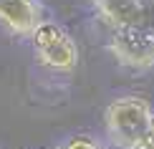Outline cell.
Masks as SVG:
<instances>
[{
	"instance_id": "6da1fadb",
	"label": "cell",
	"mask_w": 154,
	"mask_h": 149,
	"mask_svg": "<svg viewBox=\"0 0 154 149\" xmlns=\"http://www.w3.org/2000/svg\"><path fill=\"white\" fill-rule=\"evenodd\" d=\"M152 116L154 111L144 96H121L111 101L104 114L106 134L111 144L119 149H137V144L149 132Z\"/></svg>"
},
{
	"instance_id": "7a4b0ae2",
	"label": "cell",
	"mask_w": 154,
	"mask_h": 149,
	"mask_svg": "<svg viewBox=\"0 0 154 149\" xmlns=\"http://www.w3.org/2000/svg\"><path fill=\"white\" fill-rule=\"evenodd\" d=\"M109 51L124 68L131 71L154 68V25L114 28L111 38H109Z\"/></svg>"
},
{
	"instance_id": "3957f363",
	"label": "cell",
	"mask_w": 154,
	"mask_h": 149,
	"mask_svg": "<svg viewBox=\"0 0 154 149\" xmlns=\"http://www.w3.org/2000/svg\"><path fill=\"white\" fill-rule=\"evenodd\" d=\"M35 48L38 61L46 68L61 71V73H68L79 66V48H76L73 38L61 28L58 23L53 20H43L30 36Z\"/></svg>"
},
{
	"instance_id": "277c9868",
	"label": "cell",
	"mask_w": 154,
	"mask_h": 149,
	"mask_svg": "<svg viewBox=\"0 0 154 149\" xmlns=\"http://www.w3.org/2000/svg\"><path fill=\"white\" fill-rule=\"evenodd\" d=\"M99 18L114 28L154 25V0H91Z\"/></svg>"
},
{
	"instance_id": "5b68a950",
	"label": "cell",
	"mask_w": 154,
	"mask_h": 149,
	"mask_svg": "<svg viewBox=\"0 0 154 149\" xmlns=\"http://www.w3.org/2000/svg\"><path fill=\"white\" fill-rule=\"evenodd\" d=\"M41 23L43 15L38 0H0V25H5L10 33L30 38Z\"/></svg>"
},
{
	"instance_id": "8992f818",
	"label": "cell",
	"mask_w": 154,
	"mask_h": 149,
	"mask_svg": "<svg viewBox=\"0 0 154 149\" xmlns=\"http://www.w3.org/2000/svg\"><path fill=\"white\" fill-rule=\"evenodd\" d=\"M61 149H104V147H101L96 139H91V137H73V139H68Z\"/></svg>"
},
{
	"instance_id": "52a82bcc",
	"label": "cell",
	"mask_w": 154,
	"mask_h": 149,
	"mask_svg": "<svg viewBox=\"0 0 154 149\" xmlns=\"http://www.w3.org/2000/svg\"><path fill=\"white\" fill-rule=\"evenodd\" d=\"M137 149H154V116H152V124H149V132H146V137L137 144Z\"/></svg>"
}]
</instances>
